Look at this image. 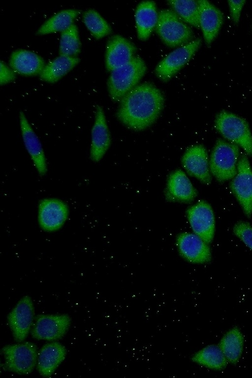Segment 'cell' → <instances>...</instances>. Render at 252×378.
I'll use <instances>...</instances> for the list:
<instances>
[{"mask_svg":"<svg viewBox=\"0 0 252 378\" xmlns=\"http://www.w3.org/2000/svg\"><path fill=\"white\" fill-rule=\"evenodd\" d=\"M164 103L161 91L153 83L146 82L136 85L122 98L117 117L128 128L142 130L158 118Z\"/></svg>","mask_w":252,"mask_h":378,"instance_id":"cell-1","label":"cell"},{"mask_svg":"<svg viewBox=\"0 0 252 378\" xmlns=\"http://www.w3.org/2000/svg\"><path fill=\"white\" fill-rule=\"evenodd\" d=\"M146 70L145 62L137 56H134L128 62L113 70L107 81L111 99L115 102L120 101L136 86Z\"/></svg>","mask_w":252,"mask_h":378,"instance_id":"cell-2","label":"cell"},{"mask_svg":"<svg viewBox=\"0 0 252 378\" xmlns=\"http://www.w3.org/2000/svg\"><path fill=\"white\" fill-rule=\"evenodd\" d=\"M156 29L162 41L169 47H179L192 40L191 29L170 9H162L158 12Z\"/></svg>","mask_w":252,"mask_h":378,"instance_id":"cell-3","label":"cell"},{"mask_svg":"<svg viewBox=\"0 0 252 378\" xmlns=\"http://www.w3.org/2000/svg\"><path fill=\"white\" fill-rule=\"evenodd\" d=\"M215 127L224 137L242 147L252 156V135L247 122L233 113L222 111L215 120Z\"/></svg>","mask_w":252,"mask_h":378,"instance_id":"cell-4","label":"cell"},{"mask_svg":"<svg viewBox=\"0 0 252 378\" xmlns=\"http://www.w3.org/2000/svg\"><path fill=\"white\" fill-rule=\"evenodd\" d=\"M239 155L237 145L221 139L217 141L210 157L209 168L218 181L224 182L235 176Z\"/></svg>","mask_w":252,"mask_h":378,"instance_id":"cell-5","label":"cell"},{"mask_svg":"<svg viewBox=\"0 0 252 378\" xmlns=\"http://www.w3.org/2000/svg\"><path fill=\"white\" fill-rule=\"evenodd\" d=\"M2 352L5 359L4 368L21 375H28L32 371L38 355L36 346L31 342L6 346Z\"/></svg>","mask_w":252,"mask_h":378,"instance_id":"cell-6","label":"cell"},{"mask_svg":"<svg viewBox=\"0 0 252 378\" xmlns=\"http://www.w3.org/2000/svg\"><path fill=\"white\" fill-rule=\"evenodd\" d=\"M201 43V40L197 38L168 54L155 68V73L157 77L163 82L170 80L191 59Z\"/></svg>","mask_w":252,"mask_h":378,"instance_id":"cell-7","label":"cell"},{"mask_svg":"<svg viewBox=\"0 0 252 378\" xmlns=\"http://www.w3.org/2000/svg\"><path fill=\"white\" fill-rule=\"evenodd\" d=\"M237 169V174L230 184V188L245 214L250 218L252 215V169L246 154L240 157Z\"/></svg>","mask_w":252,"mask_h":378,"instance_id":"cell-8","label":"cell"},{"mask_svg":"<svg viewBox=\"0 0 252 378\" xmlns=\"http://www.w3.org/2000/svg\"><path fill=\"white\" fill-rule=\"evenodd\" d=\"M70 323L71 318L67 315H40L32 325V334L37 340H56L65 334Z\"/></svg>","mask_w":252,"mask_h":378,"instance_id":"cell-9","label":"cell"},{"mask_svg":"<svg viewBox=\"0 0 252 378\" xmlns=\"http://www.w3.org/2000/svg\"><path fill=\"white\" fill-rule=\"evenodd\" d=\"M187 215L195 234L208 244L214 237L215 221L213 209L204 200H200L189 207Z\"/></svg>","mask_w":252,"mask_h":378,"instance_id":"cell-10","label":"cell"},{"mask_svg":"<svg viewBox=\"0 0 252 378\" xmlns=\"http://www.w3.org/2000/svg\"><path fill=\"white\" fill-rule=\"evenodd\" d=\"M34 309L32 298L23 297L7 316V321L15 341L23 342L27 337L32 327Z\"/></svg>","mask_w":252,"mask_h":378,"instance_id":"cell-11","label":"cell"},{"mask_svg":"<svg viewBox=\"0 0 252 378\" xmlns=\"http://www.w3.org/2000/svg\"><path fill=\"white\" fill-rule=\"evenodd\" d=\"M183 167L190 176L202 183L209 185L211 182L207 151L201 145L189 147L182 158Z\"/></svg>","mask_w":252,"mask_h":378,"instance_id":"cell-12","label":"cell"},{"mask_svg":"<svg viewBox=\"0 0 252 378\" xmlns=\"http://www.w3.org/2000/svg\"><path fill=\"white\" fill-rule=\"evenodd\" d=\"M177 245L180 254L193 263H205L211 259L208 244L195 234L184 232L177 238Z\"/></svg>","mask_w":252,"mask_h":378,"instance_id":"cell-13","label":"cell"},{"mask_svg":"<svg viewBox=\"0 0 252 378\" xmlns=\"http://www.w3.org/2000/svg\"><path fill=\"white\" fill-rule=\"evenodd\" d=\"M136 50L134 44L125 37L115 34L107 41L105 54V65L108 71L128 62L134 56Z\"/></svg>","mask_w":252,"mask_h":378,"instance_id":"cell-14","label":"cell"},{"mask_svg":"<svg viewBox=\"0 0 252 378\" xmlns=\"http://www.w3.org/2000/svg\"><path fill=\"white\" fill-rule=\"evenodd\" d=\"M111 136L103 109L96 107L95 120L92 129L90 158L94 161H100L111 145Z\"/></svg>","mask_w":252,"mask_h":378,"instance_id":"cell-15","label":"cell"},{"mask_svg":"<svg viewBox=\"0 0 252 378\" xmlns=\"http://www.w3.org/2000/svg\"><path fill=\"white\" fill-rule=\"evenodd\" d=\"M20 124L25 146L38 173L44 175L47 172V164L42 145L30 125L25 114L20 113Z\"/></svg>","mask_w":252,"mask_h":378,"instance_id":"cell-16","label":"cell"},{"mask_svg":"<svg viewBox=\"0 0 252 378\" xmlns=\"http://www.w3.org/2000/svg\"><path fill=\"white\" fill-rule=\"evenodd\" d=\"M165 196L170 201L188 203L195 198L197 191L185 173L178 169L168 177Z\"/></svg>","mask_w":252,"mask_h":378,"instance_id":"cell-17","label":"cell"},{"mask_svg":"<svg viewBox=\"0 0 252 378\" xmlns=\"http://www.w3.org/2000/svg\"><path fill=\"white\" fill-rule=\"evenodd\" d=\"M200 10V27L206 43L210 45L217 35L223 23L221 11L208 0H197Z\"/></svg>","mask_w":252,"mask_h":378,"instance_id":"cell-18","label":"cell"},{"mask_svg":"<svg viewBox=\"0 0 252 378\" xmlns=\"http://www.w3.org/2000/svg\"><path fill=\"white\" fill-rule=\"evenodd\" d=\"M66 349L62 344L53 342L46 344L38 353L37 368L44 377L51 376L64 359Z\"/></svg>","mask_w":252,"mask_h":378,"instance_id":"cell-19","label":"cell"},{"mask_svg":"<svg viewBox=\"0 0 252 378\" xmlns=\"http://www.w3.org/2000/svg\"><path fill=\"white\" fill-rule=\"evenodd\" d=\"M9 64L14 72L29 76L40 74L45 66L41 57L32 51L23 49L12 53Z\"/></svg>","mask_w":252,"mask_h":378,"instance_id":"cell-20","label":"cell"},{"mask_svg":"<svg viewBox=\"0 0 252 378\" xmlns=\"http://www.w3.org/2000/svg\"><path fill=\"white\" fill-rule=\"evenodd\" d=\"M67 216V208L61 201L47 199L39 206V221L42 227L48 230L59 228Z\"/></svg>","mask_w":252,"mask_h":378,"instance_id":"cell-21","label":"cell"},{"mask_svg":"<svg viewBox=\"0 0 252 378\" xmlns=\"http://www.w3.org/2000/svg\"><path fill=\"white\" fill-rule=\"evenodd\" d=\"M135 18L138 36L141 40H146L158 22V13L156 3L152 0L140 2L136 8Z\"/></svg>","mask_w":252,"mask_h":378,"instance_id":"cell-22","label":"cell"},{"mask_svg":"<svg viewBox=\"0 0 252 378\" xmlns=\"http://www.w3.org/2000/svg\"><path fill=\"white\" fill-rule=\"evenodd\" d=\"M79 61L77 57L60 55L45 66L39 74L40 78L47 82H56L73 68Z\"/></svg>","mask_w":252,"mask_h":378,"instance_id":"cell-23","label":"cell"},{"mask_svg":"<svg viewBox=\"0 0 252 378\" xmlns=\"http://www.w3.org/2000/svg\"><path fill=\"white\" fill-rule=\"evenodd\" d=\"M244 338L239 329L236 327L227 332L222 337L219 346L228 361L236 363L243 351Z\"/></svg>","mask_w":252,"mask_h":378,"instance_id":"cell-24","label":"cell"},{"mask_svg":"<svg viewBox=\"0 0 252 378\" xmlns=\"http://www.w3.org/2000/svg\"><path fill=\"white\" fill-rule=\"evenodd\" d=\"M81 11L76 9H65L56 13L39 28L36 33L44 35L64 30L73 24Z\"/></svg>","mask_w":252,"mask_h":378,"instance_id":"cell-25","label":"cell"},{"mask_svg":"<svg viewBox=\"0 0 252 378\" xmlns=\"http://www.w3.org/2000/svg\"><path fill=\"white\" fill-rule=\"evenodd\" d=\"M193 362L214 370H221L228 362L219 346L210 345L195 353L191 356Z\"/></svg>","mask_w":252,"mask_h":378,"instance_id":"cell-26","label":"cell"},{"mask_svg":"<svg viewBox=\"0 0 252 378\" xmlns=\"http://www.w3.org/2000/svg\"><path fill=\"white\" fill-rule=\"evenodd\" d=\"M167 2L184 21L200 27V10L197 0H169Z\"/></svg>","mask_w":252,"mask_h":378,"instance_id":"cell-27","label":"cell"},{"mask_svg":"<svg viewBox=\"0 0 252 378\" xmlns=\"http://www.w3.org/2000/svg\"><path fill=\"white\" fill-rule=\"evenodd\" d=\"M81 43L77 27L74 24L62 32L59 46L60 55L77 57Z\"/></svg>","mask_w":252,"mask_h":378,"instance_id":"cell-28","label":"cell"},{"mask_svg":"<svg viewBox=\"0 0 252 378\" xmlns=\"http://www.w3.org/2000/svg\"><path fill=\"white\" fill-rule=\"evenodd\" d=\"M83 20L87 29L96 39L109 34L112 32L109 24L94 9H90L85 11Z\"/></svg>","mask_w":252,"mask_h":378,"instance_id":"cell-29","label":"cell"},{"mask_svg":"<svg viewBox=\"0 0 252 378\" xmlns=\"http://www.w3.org/2000/svg\"><path fill=\"white\" fill-rule=\"evenodd\" d=\"M235 235L252 251V226L248 222L239 221L233 228Z\"/></svg>","mask_w":252,"mask_h":378,"instance_id":"cell-30","label":"cell"},{"mask_svg":"<svg viewBox=\"0 0 252 378\" xmlns=\"http://www.w3.org/2000/svg\"><path fill=\"white\" fill-rule=\"evenodd\" d=\"M245 0H228L231 17L233 22L237 24L239 21L240 13Z\"/></svg>","mask_w":252,"mask_h":378,"instance_id":"cell-31","label":"cell"},{"mask_svg":"<svg viewBox=\"0 0 252 378\" xmlns=\"http://www.w3.org/2000/svg\"><path fill=\"white\" fill-rule=\"evenodd\" d=\"M0 85L9 83L15 78L13 70L9 67L4 62L0 61Z\"/></svg>","mask_w":252,"mask_h":378,"instance_id":"cell-32","label":"cell"}]
</instances>
